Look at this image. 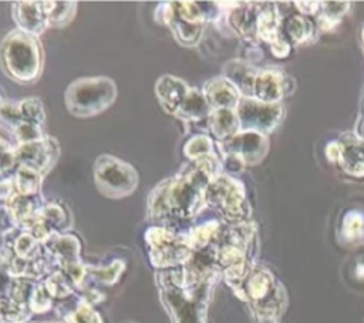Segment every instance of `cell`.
I'll use <instances>...</instances> for the list:
<instances>
[{"instance_id": "12", "label": "cell", "mask_w": 364, "mask_h": 323, "mask_svg": "<svg viewBox=\"0 0 364 323\" xmlns=\"http://www.w3.org/2000/svg\"><path fill=\"white\" fill-rule=\"evenodd\" d=\"M155 17L159 23L168 26L175 37V40L185 47H193L198 44V41L202 37L203 33V24H193L182 20L175 13V9L172 6V1L162 3L156 11Z\"/></svg>"}, {"instance_id": "42", "label": "cell", "mask_w": 364, "mask_h": 323, "mask_svg": "<svg viewBox=\"0 0 364 323\" xmlns=\"http://www.w3.org/2000/svg\"><path fill=\"white\" fill-rule=\"evenodd\" d=\"M16 194L13 178H4L0 181V201H9Z\"/></svg>"}, {"instance_id": "43", "label": "cell", "mask_w": 364, "mask_h": 323, "mask_svg": "<svg viewBox=\"0 0 364 323\" xmlns=\"http://www.w3.org/2000/svg\"><path fill=\"white\" fill-rule=\"evenodd\" d=\"M270 48H272L273 55H276V57H279V58L287 57V55H289V51H290V46H289L283 38H282V40H279L277 43L272 44V46H270Z\"/></svg>"}, {"instance_id": "47", "label": "cell", "mask_w": 364, "mask_h": 323, "mask_svg": "<svg viewBox=\"0 0 364 323\" xmlns=\"http://www.w3.org/2000/svg\"><path fill=\"white\" fill-rule=\"evenodd\" d=\"M3 105H4V101H3V98H1V95H0V111H1Z\"/></svg>"}, {"instance_id": "7", "label": "cell", "mask_w": 364, "mask_h": 323, "mask_svg": "<svg viewBox=\"0 0 364 323\" xmlns=\"http://www.w3.org/2000/svg\"><path fill=\"white\" fill-rule=\"evenodd\" d=\"M206 205L218 209L228 221L242 223L249 215L245 189L239 181L228 175L215 178L205 191Z\"/></svg>"}, {"instance_id": "22", "label": "cell", "mask_w": 364, "mask_h": 323, "mask_svg": "<svg viewBox=\"0 0 364 323\" xmlns=\"http://www.w3.org/2000/svg\"><path fill=\"white\" fill-rule=\"evenodd\" d=\"M341 155L340 165L346 172L354 176L364 175V144L357 141L355 138L347 137L343 142H340Z\"/></svg>"}, {"instance_id": "35", "label": "cell", "mask_w": 364, "mask_h": 323, "mask_svg": "<svg viewBox=\"0 0 364 323\" xmlns=\"http://www.w3.org/2000/svg\"><path fill=\"white\" fill-rule=\"evenodd\" d=\"M64 323H102L92 305L80 300L74 309L64 314Z\"/></svg>"}, {"instance_id": "14", "label": "cell", "mask_w": 364, "mask_h": 323, "mask_svg": "<svg viewBox=\"0 0 364 323\" xmlns=\"http://www.w3.org/2000/svg\"><path fill=\"white\" fill-rule=\"evenodd\" d=\"M189 88L191 87L179 77L165 74L156 80L155 94L162 110L171 115H176Z\"/></svg>"}, {"instance_id": "30", "label": "cell", "mask_w": 364, "mask_h": 323, "mask_svg": "<svg viewBox=\"0 0 364 323\" xmlns=\"http://www.w3.org/2000/svg\"><path fill=\"white\" fill-rule=\"evenodd\" d=\"M31 313L28 305L10 297L0 299V323H27Z\"/></svg>"}, {"instance_id": "20", "label": "cell", "mask_w": 364, "mask_h": 323, "mask_svg": "<svg viewBox=\"0 0 364 323\" xmlns=\"http://www.w3.org/2000/svg\"><path fill=\"white\" fill-rule=\"evenodd\" d=\"M208 128L222 142L240 131L236 110H212L208 120Z\"/></svg>"}, {"instance_id": "10", "label": "cell", "mask_w": 364, "mask_h": 323, "mask_svg": "<svg viewBox=\"0 0 364 323\" xmlns=\"http://www.w3.org/2000/svg\"><path fill=\"white\" fill-rule=\"evenodd\" d=\"M205 191L206 189L178 175L176 178H172L169 191L172 216L189 219L198 215L206 206Z\"/></svg>"}, {"instance_id": "8", "label": "cell", "mask_w": 364, "mask_h": 323, "mask_svg": "<svg viewBox=\"0 0 364 323\" xmlns=\"http://www.w3.org/2000/svg\"><path fill=\"white\" fill-rule=\"evenodd\" d=\"M240 131H255L259 134L270 132L282 118V107L266 104L256 98H240L236 108Z\"/></svg>"}, {"instance_id": "44", "label": "cell", "mask_w": 364, "mask_h": 323, "mask_svg": "<svg viewBox=\"0 0 364 323\" xmlns=\"http://www.w3.org/2000/svg\"><path fill=\"white\" fill-rule=\"evenodd\" d=\"M294 4L301 13H307V14L316 13L318 10V6H321V3H317V1H296Z\"/></svg>"}, {"instance_id": "4", "label": "cell", "mask_w": 364, "mask_h": 323, "mask_svg": "<svg viewBox=\"0 0 364 323\" xmlns=\"http://www.w3.org/2000/svg\"><path fill=\"white\" fill-rule=\"evenodd\" d=\"M135 168L108 154L100 155L94 162V182L97 189L107 198L119 199L131 195L138 186Z\"/></svg>"}, {"instance_id": "45", "label": "cell", "mask_w": 364, "mask_h": 323, "mask_svg": "<svg viewBox=\"0 0 364 323\" xmlns=\"http://www.w3.org/2000/svg\"><path fill=\"white\" fill-rule=\"evenodd\" d=\"M326 155L330 161H340V155H341V147L340 142H331L327 145L326 148Z\"/></svg>"}, {"instance_id": "2", "label": "cell", "mask_w": 364, "mask_h": 323, "mask_svg": "<svg viewBox=\"0 0 364 323\" xmlns=\"http://www.w3.org/2000/svg\"><path fill=\"white\" fill-rule=\"evenodd\" d=\"M0 61L6 74L18 83L36 81L43 68V47L37 37L10 31L0 44Z\"/></svg>"}, {"instance_id": "33", "label": "cell", "mask_w": 364, "mask_h": 323, "mask_svg": "<svg viewBox=\"0 0 364 323\" xmlns=\"http://www.w3.org/2000/svg\"><path fill=\"white\" fill-rule=\"evenodd\" d=\"M183 154L191 161H196V159L213 155V142L205 134L195 135V137L189 138L186 141V144L183 145Z\"/></svg>"}, {"instance_id": "18", "label": "cell", "mask_w": 364, "mask_h": 323, "mask_svg": "<svg viewBox=\"0 0 364 323\" xmlns=\"http://www.w3.org/2000/svg\"><path fill=\"white\" fill-rule=\"evenodd\" d=\"M284 94V74L279 70L257 73L253 87V97L266 104H276Z\"/></svg>"}, {"instance_id": "48", "label": "cell", "mask_w": 364, "mask_h": 323, "mask_svg": "<svg viewBox=\"0 0 364 323\" xmlns=\"http://www.w3.org/2000/svg\"><path fill=\"white\" fill-rule=\"evenodd\" d=\"M363 43H364V28H363Z\"/></svg>"}, {"instance_id": "16", "label": "cell", "mask_w": 364, "mask_h": 323, "mask_svg": "<svg viewBox=\"0 0 364 323\" xmlns=\"http://www.w3.org/2000/svg\"><path fill=\"white\" fill-rule=\"evenodd\" d=\"M43 205L44 202L41 201L40 194L20 195L16 192L9 201H6L4 206L10 212L16 226L23 231H27L40 215Z\"/></svg>"}, {"instance_id": "23", "label": "cell", "mask_w": 364, "mask_h": 323, "mask_svg": "<svg viewBox=\"0 0 364 323\" xmlns=\"http://www.w3.org/2000/svg\"><path fill=\"white\" fill-rule=\"evenodd\" d=\"M259 13L260 9L256 7H235L229 14V23L242 37L256 41Z\"/></svg>"}, {"instance_id": "40", "label": "cell", "mask_w": 364, "mask_h": 323, "mask_svg": "<svg viewBox=\"0 0 364 323\" xmlns=\"http://www.w3.org/2000/svg\"><path fill=\"white\" fill-rule=\"evenodd\" d=\"M14 159V148L0 138V175L9 172L13 166H16Z\"/></svg>"}, {"instance_id": "25", "label": "cell", "mask_w": 364, "mask_h": 323, "mask_svg": "<svg viewBox=\"0 0 364 323\" xmlns=\"http://www.w3.org/2000/svg\"><path fill=\"white\" fill-rule=\"evenodd\" d=\"M43 176L38 171L24 166V165H17L13 181L16 186V192L20 195H37L40 194Z\"/></svg>"}, {"instance_id": "29", "label": "cell", "mask_w": 364, "mask_h": 323, "mask_svg": "<svg viewBox=\"0 0 364 323\" xmlns=\"http://www.w3.org/2000/svg\"><path fill=\"white\" fill-rule=\"evenodd\" d=\"M257 37L270 46L282 40L279 34V16L273 9H260L257 17Z\"/></svg>"}, {"instance_id": "13", "label": "cell", "mask_w": 364, "mask_h": 323, "mask_svg": "<svg viewBox=\"0 0 364 323\" xmlns=\"http://www.w3.org/2000/svg\"><path fill=\"white\" fill-rule=\"evenodd\" d=\"M13 18L17 30L38 37L47 27V13L43 1H17L13 3Z\"/></svg>"}, {"instance_id": "34", "label": "cell", "mask_w": 364, "mask_h": 323, "mask_svg": "<svg viewBox=\"0 0 364 323\" xmlns=\"http://www.w3.org/2000/svg\"><path fill=\"white\" fill-rule=\"evenodd\" d=\"M124 269H125V265L122 260H114L108 266H101V268L87 266V276H91V279L95 280L97 283L112 285L119 279Z\"/></svg>"}, {"instance_id": "27", "label": "cell", "mask_w": 364, "mask_h": 323, "mask_svg": "<svg viewBox=\"0 0 364 323\" xmlns=\"http://www.w3.org/2000/svg\"><path fill=\"white\" fill-rule=\"evenodd\" d=\"M219 232V223L216 221H209L202 225L192 228L186 235V243L191 250H200L209 245H212V239L216 238Z\"/></svg>"}, {"instance_id": "26", "label": "cell", "mask_w": 364, "mask_h": 323, "mask_svg": "<svg viewBox=\"0 0 364 323\" xmlns=\"http://www.w3.org/2000/svg\"><path fill=\"white\" fill-rule=\"evenodd\" d=\"M40 216L54 233H61V231L70 226V213L60 202H44L40 211Z\"/></svg>"}, {"instance_id": "24", "label": "cell", "mask_w": 364, "mask_h": 323, "mask_svg": "<svg viewBox=\"0 0 364 323\" xmlns=\"http://www.w3.org/2000/svg\"><path fill=\"white\" fill-rule=\"evenodd\" d=\"M172 185V178H168L159 182L148 198V216L152 221H162L171 216V202H169V191Z\"/></svg>"}, {"instance_id": "21", "label": "cell", "mask_w": 364, "mask_h": 323, "mask_svg": "<svg viewBox=\"0 0 364 323\" xmlns=\"http://www.w3.org/2000/svg\"><path fill=\"white\" fill-rule=\"evenodd\" d=\"M210 111L212 108L209 107L203 92L191 87L175 117L183 122H196L208 120Z\"/></svg>"}, {"instance_id": "36", "label": "cell", "mask_w": 364, "mask_h": 323, "mask_svg": "<svg viewBox=\"0 0 364 323\" xmlns=\"http://www.w3.org/2000/svg\"><path fill=\"white\" fill-rule=\"evenodd\" d=\"M343 235L348 240H357L364 236V215L358 211H350L343 219Z\"/></svg>"}, {"instance_id": "17", "label": "cell", "mask_w": 364, "mask_h": 323, "mask_svg": "<svg viewBox=\"0 0 364 323\" xmlns=\"http://www.w3.org/2000/svg\"><path fill=\"white\" fill-rule=\"evenodd\" d=\"M44 248L47 253H50V256L54 258V260L60 265V268H64L75 262H81V245L75 235L53 233L44 243Z\"/></svg>"}, {"instance_id": "11", "label": "cell", "mask_w": 364, "mask_h": 323, "mask_svg": "<svg viewBox=\"0 0 364 323\" xmlns=\"http://www.w3.org/2000/svg\"><path fill=\"white\" fill-rule=\"evenodd\" d=\"M220 151L239 158L243 165L260 162L267 152V139L263 134L255 131H239L232 138L220 142Z\"/></svg>"}, {"instance_id": "46", "label": "cell", "mask_w": 364, "mask_h": 323, "mask_svg": "<svg viewBox=\"0 0 364 323\" xmlns=\"http://www.w3.org/2000/svg\"><path fill=\"white\" fill-rule=\"evenodd\" d=\"M262 323H274V320H273V317H264Z\"/></svg>"}, {"instance_id": "38", "label": "cell", "mask_w": 364, "mask_h": 323, "mask_svg": "<svg viewBox=\"0 0 364 323\" xmlns=\"http://www.w3.org/2000/svg\"><path fill=\"white\" fill-rule=\"evenodd\" d=\"M286 30L294 43H303L311 34V24L303 16H291L286 21Z\"/></svg>"}, {"instance_id": "3", "label": "cell", "mask_w": 364, "mask_h": 323, "mask_svg": "<svg viewBox=\"0 0 364 323\" xmlns=\"http://www.w3.org/2000/svg\"><path fill=\"white\" fill-rule=\"evenodd\" d=\"M117 98V85L109 77H84L73 81L64 94L68 112L88 118L104 112Z\"/></svg>"}, {"instance_id": "19", "label": "cell", "mask_w": 364, "mask_h": 323, "mask_svg": "<svg viewBox=\"0 0 364 323\" xmlns=\"http://www.w3.org/2000/svg\"><path fill=\"white\" fill-rule=\"evenodd\" d=\"M256 70L243 60H232L223 67V77L230 81L243 98L253 97V87L256 80Z\"/></svg>"}, {"instance_id": "37", "label": "cell", "mask_w": 364, "mask_h": 323, "mask_svg": "<svg viewBox=\"0 0 364 323\" xmlns=\"http://www.w3.org/2000/svg\"><path fill=\"white\" fill-rule=\"evenodd\" d=\"M11 132H13V137H14V142L17 145L33 142V141H38V139L46 137L43 134V127L36 125V124H30V122H26V121L18 122L13 128Z\"/></svg>"}, {"instance_id": "41", "label": "cell", "mask_w": 364, "mask_h": 323, "mask_svg": "<svg viewBox=\"0 0 364 323\" xmlns=\"http://www.w3.org/2000/svg\"><path fill=\"white\" fill-rule=\"evenodd\" d=\"M323 7V16L333 18V20H340V17L347 11L348 3L347 1H326L321 3Z\"/></svg>"}, {"instance_id": "9", "label": "cell", "mask_w": 364, "mask_h": 323, "mask_svg": "<svg viewBox=\"0 0 364 323\" xmlns=\"http://www.w3.org/2000/svg\"><path fill=\"white\" fill-rule=\"evenodd\" d=\"M60 157V145L55 138L44 137L38 141L20 144L14 148L17 165H24L46 175Z\"/></svg>"}, {"instance_id": "28", "label": "cell", "mask_w": 364, "mask_h": 323, "mask_svg": "<svg viewBox=\"0 0 364 323\" xmlns=\"http://www.w3.org/2000/svg\"><path fill=\"white\" fill-rule=\"evenodd\" d=\"M47 13L48 26L60 27L70 23L77 10L75 1H43Z\"/></svg>"}, {"instance_id": "39", "label": "cell", "mask_w": 364, "mask_h": 323, "mask_svg": "<svg viewBox=\"0 0 364 323\" xmlns=\"http://www.w3.org/2000/svg\"><path fill=\"white\" fill-rule=\"evenodd\" d=\"M51 305H53V297L48 293L47 287L44 286V283H37L31 295V299L28 302L30 310L33 313H44L51 309Z\"/></svg>"}, {"instance_id": "15", "label": "cell", "mask_w": 364, "mask_h": 323, "mask_svg": "<svg viewBox=\"0 0 364 323\" xmlns=\"http://www.w3.org/2000/svg\"><path fill=\"white\" fill-rule=\"evenodd\" d=\"M202 92L212 110H236L240 102V92L223 75L209 80Z\"/></svg>"}, {"instance_id": "6", "label": "cell", "mask_w": 364, "mask_h": 323, "mask_svg": "<svg viewBox=\"0 0 364 323\" xmlns=\"http://www.w3.org/2000/svg\"><path fill=\"white\" fill-rule=\"evenodd\" d=\"M242 299L250 300L262 317H274L284 305L283 290L276 285L270 272L263 268L250 269L240 289Z\"/></svg>"}, {"instance_id": "1", "label": "cell", "mask_w": 364, "mask_h": 323, "mask_svg": "<svg viewBox=\"0 0 364 323\" xmlns=\"http://www.w3.org/2000/svg\"><path fill=\"white\" fill-rule=\"evenodd\" d=\"M159 276L162 300L173 323H205L208 293L212 282L185 287L182 285V270L164 272Z\"/></svg>"}, {"instance_id": "31", "label": "cell", "mask_w": 364, "mask_h": 323, "mask_svg": "<svg viewBox=\"0 0 364 323\" xmlns=\"http://www.w3.org/2000/svg\"><path fill=\"white\" fill-rule=\"evenodd\" d=\"M17 110H18L21 121L43 127V124L46 121V112H44V107H43V102L40 98H37V97L23 98L21 101H18Z\"/></svg>"}, {"instance_id": "32", "label": "cell", "mask_w": 364, "mask_h": 323, "mask_svg": "<svg viewBox=\"0 0 364 323\" xmlns=\"http://www.w3.org/2000/svg\"><path fill=\"white\" fill-rule=\"evenodd\" d=\"M48 293L53 299H67L74 293V283L63 270L53 272L44 282Z\"/></svg>"}, {"instance_id": "5", "label": "cell", "mask_w": 364, "mask_h": 323, "mask_svg": "<svg viewBox=\"0 0 364 323\" xmlns=\"http://www.w3.org/2000/svg\"><path fill=\"white\" fill-rule=\"evenodd\" d=\"M151 263L159 269L183 266L192 255L185 235L176 233L164 226H151L145 232Z\"/></svg>"}]
</instances>
